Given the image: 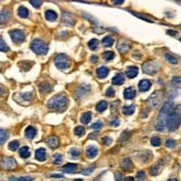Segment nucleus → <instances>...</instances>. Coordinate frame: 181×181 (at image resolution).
Listing matches in <instances>:
<instances>
[{"instance_id": "1", "label": "nucleus", "mask_w": 181, "mask_h": 181, "mask_svg": "<svg viewBox=\"0 0 181 181\" xmlns=\"http://www.w3.org/2000/svg\"><path fill=\"white\" fill-rule=\"evenodd\" d=\"M180 125V109L178 106H171L167 112L166 118V128L170 131H175L179 128Z\"/></svg>"}, {"instance_id": "2", "label": "nucleus", "mask_w": 181, "mask_h": 181, "mask_svg": "<svg viewBox=\"0 0 181 181\" xmlns=\"http://www.w3.org/2000/svg\"><path fill=\"white\" fill-rule=\"evenodd\" d=\"M173 104L170 103V102H167V103L164 104V106L162 107L161 110L159 112V117L157 119V122L155 125V128L158 131H163L166 128V118H167V112L170 110V108L171 107Z\"/></svg>"}, {"instance_id": "3", "label": "nucleus", "mask_w": 181, "mask_h": 181, "mask_svg": "<svg viewBox=\"0 0 181 181\" xmlns=\"http://www.w3.org/2000/svg\"><path fill=\"white\" fill-rule=\"evenodd\" d=\"M68 104V99L64 95H56L48 101V107L54 109H63Z\"/></svg>"}, {"instance_id": "4", "label": "nucleus", "mask_w": 181, "mask_h": 181, "mask_svg": "<svg viewBox=\"0 0 181 181\" xmlns=\"http://www.w3.org/2000/svg\"><path fill=\"white\" fill-rule=\"evenodd\" d=\"M31 49L38 55H45L48 52V45L41 39H35L31 45Z\"/></svg>"}, {"instance_id": "5", "label": "nucleus", "mask_w": 181, "mask_h": 181, "mask_svg": "<svg viewBox=\"0 0 181 181\" xmlns=\"http://www.w3.org/2000/svg\"><path fill=\"white\" fill-rule=\"evenodd\" d=\"M160 68V66L158 61L156 60H149V61L143 64L142 69L144 73L148 75H154L158 72Z\"/></svg>"}, {"instance_id": "6", "label": "nucleus", "mask_w": 181, "mask_h": 181, "mask_svg": "<svg viewBox=\"0 0 181 181\" xmlns=\"http://www.w3.org/2000/svg\"><path fill=\"white\" fill-rule=\"evenodd\" d=\"M54 64L59 69H67L71 67V59L65 55H58L54 58Z\"/></svg>"}, {"instance_id": "7", "label": "nucleus", "mask_w": 181, "mask_h": 181, "mask_svg": "<svg viewBox=\"0 0 181 181\" xmlns=\"http://www.w3.org/2000/svg\"><path fill=\"white\" fill-rule=\"evenodd\" d=\"M9 35L14 42L16 43H21V42L25 41L26 38V35L24 33L22 30L20 29H15V30H12V31L9 32Z\"/></svg>"}, {"instance_id": "8", "label": "nucleus", "mask_w": 181, "mask_h": 181, "mask_svg": "<svg viewBox=\"0 0 181 181\" xmlns=\"http://www.w3.org/2000/svg\"><path fill=\"white\" fill-rule=\"evenodd\" d=\"M162 98V92L156 91L148 99V104L151 107H157L160 103V100Z\"/></svg>"}, {"instance_id": "9", "label": "nucleus", "mask_w": 181, "mask_h": 181, "mask_svg": "<svg viewBox=\"0 0 181 181\" xmlns=\"http://www.w3.org/2000/svg\"><path fill=\"white\" fill-rule=\"evenodd\" d=\"M0 167L5 169H13L16 167V161L13 158H4L0 162Z\"/></svg>"}, {"instance_id": "10", "label": "nucleus", "mask_w": 181, "mask_h": 181, "mask_svg": "<svg viewBox=\"0 0 181 181\" xmlns=\"http://www.w3.org/2000/svg\"><path fill=\"white\" fill-rule=\"evenodd\" d=\"M62 22L67 26H72L74 24V16L68 13V12H64V13L62 14Z\"/></svg>"}, {"instance_id": "11", "label": "nucleus", "mask_w": 181, "mask_h": 181, "mask_svg": "<svg viewBox=\"0 0 181 181\" xmlns=\"http://www.w3.org/2000/svg\"><path fill=\"white\" fill-rule=\"evenodd\" d=\"M11 16V12L8 9H4L0 12V25L7 23Z\"/></svg>"}, {"instance_id": "12", "label": "nucleus", "mask_w": 181, "mask_h": 181, "mask_svg": "<svg viewBox=\"0 0 181 181\" xmlns=\"http://www.w3.org/2000/svg\"><path fill=\"white\" fill-rule=\"evenodd\" d=\"M150 87H151V82L148 79H142L138 83V89H140V91L141 92L148 91L150 88Z\"/></svg>"}, {"instance_id": "13", "label": "nucleus", "mask_w": 181, "mask_h": 181, "mask_svg": "<svg viewBox=\"0 0 181 181\" xmlns=\"http://www.w3.org/2000/svg\"><path fill=\"white\" fill-rule=\"evenodd\" d=\"M123 96H124V98H126V99H133L136 96V90L132 87H127L124 90Z\"/></svg>"}, {"instance_id": "14", "label": "nucleus", "mask_w": 181, "mask_h": 181, "mask_svg": "<svg viewBox=\"0 0 181 181\" xmlns=\"http://www.w3.org/2000/svg\"><path fill=\"white\" fill-rule=\"evenodd\" d=\"M98 155V148L95 146H89L86 148V156L89 158H94Z\"/></svg>"}, {"instance_id": "15", "label": "nucleus", "mask_w": 181, "mask_h": 181, "mask_svg": "<svg viewBox=\"0 0 181 181\" xmlns=\"http://www.w3.org/2000/svg\"><path fill=\"white\" fill-rule=\"evenodd\" d=\"M46 144H47V146L49 148H56L58 147V145H59V140H58V138L56 137L51 136L49 137H47Z\"/></svg>"}, {"instance_id": "16", "label": "nucleus", "mask_w": 181, "mask_h": 181, "mask_svg": "<svg viewBox=\"0 0 181 181\" xmlns=\"http://www.w3.org/2000/svg\"><path fill=\"white\" fill-rule=\"evenodd\" d=\"M35 158L38 161H45L46 159V151L45 148H38L35 151Z\"/></svg>"}, {"instance_id": "17", "label": "nucleus", "mask_w": 181, "mask_h": 181, "mask_svg": "<svg viewBox=\"0 0 181 181\" xmlns=\"http://www.w3.org/2000/svg\"><path fill=\"white\" fill-rule=\"evenodd\" d=\"M130 45L129 43H127L125 40H120L118 44V50L120 53H126L130 49Z\"/></svg>"}, {"instance_id": "18", "label": "nucleus", "mask_w": 181, "mask_h": 181, "mask_svg": "<svg viewBox=\"0 0 181 181\" xmlns=\"http://www.w3.org/2000/svg\"><path fill=\"white\" fill-rule=\"evenodd\" d=\"M138 74V68L137 67H130L128 68V69H127L126 71V75L128 77L130 78H134L137 76V75Z\"/></svg>"}, {"instance_id": "19", "label": "nucleus", "mask_w": 181, "mask_h": 181, "mask_svg": "<svg viewBox=\"0 0 181 181\" xmlns=\"http://www.w3.org/2000/svg\"><path fill=\"white\" fill-rule=\"evenodd\" d=\"M97 75L100 78H105L109 73H110V69H109L107 67H100L97 68Z\"/></svg>"}, {"instance_id": "20", "label": "nucleus", "mask_w": 181, "mask_h": 181, "mask_svg": "<svg viewBox=\"0 0 181 181\" xmlns=\"http://www.w3.org/2000/svg\"><path fill=\"white\" fill-rule=\"evenodd\" d=\"M124 81H125L124 76H123V74H120V73L115 75L112 78V83L114 84V85H117V86L122 85V84L124 83Z\"/></svg>"}, {"instance_id": "21", "label": "nucleus", "mask_w": 181, "mask_h": 181, "mask_svg": "<svg viewBox=\"0 0 181 181\" xmlns=\"http://www.w3.org/2000/svg\"><path fill=\"white\" fill-rule=\"evenodd\" d=\"M120 167H122V168L123 170L129 171L132 167V162L130 161V158H124L122 161V163H120Z\"/></svg>"}, {"instance_id": "22", "label": "nucleus", "mask_w": 181, "mask_h": 181, "mask_svg": "<svg viewBox=\"0 0 181 181\" xmlns=\"http://www.w3.org/2000/svg\"><path fill=\"white\" fill-rule=\"evenodd\" d=\"M25 135L27 138H29V139H32V138H34L36 135V130L34 128H33V126H27L25 131Z\"/></svg>"}, {"instance_id": "23", "label": "nucleus", "mask_w": 181, "mask_h": 181, "mask_svg": "<svg viewBox=\"0 0 181 181\" xmlns=\"http://www.w3.org/2000/svg\"><path fill=\"white\" fill-rule=\"evenodd\" d=\"M77 169V165L76 164H72V163H69V164H66L65 166L63 167V171L65 173H72L75 172V170Z\"/></svg>"}, {"instance_id": "24", "label": "nucleus", "mask_w": 181, "mask_h": 181, "mask_svg": "<svg viewBox=\"0 0 181 181\" xmlns=\"http://www.w3.org/2000/svg\"><path fill=\"white\" fill-rule=\"evenodd\" d=\"M135 112V106L134 105H129V106H124L122 107V113L126 116H130Z\"/></svg>"}, {"instance_id": "25", "label": "nucleus", "mask_w": 181, "mask_h": 181, "mask_svg": "<svg viewBox=\"0 0 181 181\" xmlns=\"http://www.w3.org/2000/svg\"><path fill=\"white\" fill-rule=\"evenodd\" d=\"M45 18L48 21L53 22V21H55L56 18H57V14L53 10H47L45 12Z\"/></svg>"}, {"instance_id": "26", "label": "nucleus", "mask_w": 181, "mask_h": 181, "mask_svg": "<svg viewBox=\"0 0 181 181\" xmlns=\"http://www.w3.org/2000/svg\"><path fill=\"white\" fill-rule=\"evenodd\" d=\"M108 107V103L106 101L104 100H101L100 101L99 103L96 105V110H97L98 112H103L107 109Z\"/></svg>"}, {"instance_id": "27", "label": "nucleus", "mask_w": 181, "mask_h": 181, "mask_svg": "<svg viewBox=\"0 0 181 181\" xmlns=\"http://www.w3.org/2000/svg\"><path fill=\"white\" fill-rule=\"evenodd\" d=\"M17 13H18V16H19L20 17H22V18H26V17L28 16V15H29L28 9L25 7H20L17 10Z\"/></svg>"}, {"instance_id": "28", "label": "nucleus", "mask_w": 181, "mask_h": 181, "mask_svg": "<svg viewBox=\"0 0 181 181\" xmlns=\"http://www.w3.org/2000/svg\"><path fill=\"white\" fill-rule=\"evenodd\" d=\"M90 120H92V114H90V112H86V113L82 114V116L81 117L82 123L87 125V124H89L90 122Z\"/></svg>"}, {"instance_id": "29", "label": "nucleus", "mask_w": 181, "mask_h": 181, "mask_svg": "<svg viewBox=\"0 0 181 181\" xmlns=\"http://www.w3.org/2000/svg\"><path fill=\"white\" fill-rule=\"evenodd\" d=\"M19 155L23 158H27L30 156V151L28 147H23L19 149Z\"/></svg>"}, {"instance_id": "30", "label": "nucleus", "mask_w": 181, "mask_h": 181, "mask_svg": "<svg viewBox=\"0 0 181 181\" xmlns=\"http://www.w3.org/2000/svg\"><path fill=\"white\" fill-rule=\"evenodd\" d=\"M8 138V132L5 129H0V145H3Z\"/></svg>"}, {"instance_id": "31", "label": "nucleus", "mask_w": 181, "mask_h": 181, "mask_svg": "<svg viewBox=\"0 0 181 181\" xmlns=\"http://www.w3.org/2000/svg\"><path fill=\"white\" fill-rule=\"evenodd\" d=\"M101 42H102V44H103V46H111L114 43V39L111 37V36H107V37H105L101 40Z\"/></svg>"}, {"instance_id": "32", "label": "nucleus", "mask_w": 181, "mask_h": 181, "mask_svg": "<svg viewBox=\"0 0 181 181\" xmlns=\"http://www.w3.org/2000/svg\"><path fill=\"white\" fill-rule=\"evenodd\" d=\"M39 88L42 93H48V92H50V90H51V86L48 83H42V84H40Z\"/></svg>"}, {"instance_id": "33", "label": "nucleus", "mask_w": 181, "mask_h": 181, "mask_svg": "<svg viewBox=\"0 0 181 181\" xmlns=\"http://www.w3.org/2000/svg\"><path fill=\"white\" fill-rule=\"evenodd\" d=\"M165 57H166V59L167 60V61L170 62V63H171V64H174V65L178 64V58H177V57H175L172 56V55H170V54L167 53L166 55H165Z\"/></svg>"}, {"instance_id": "34", "label": "nucleus", "mask_w": 181, "mask_h": 181, "mask_svg": "<svg viewBox=\"0 0 181 181\" xmlns=\"http://www.w3.org/2000/svg\"><path fill=\"white\" fill-rule=\"evenodd\" d=\"M98 45H99V41H98L97 39H96V38H93V39H92V40H90V41H89V43H88L89 47H90L92 50H96V49H97Z\"/></svg>"}, {"instance_id": "35", "label": "nucleus", "mask_w": 181, "mask_h": 181, "mask_svg": "<svg viewBox=\"0 0 181 181\" xmlns=\"http://www.w3.org/2000/svg\"><path fill=\"white\" fill-rule=\"evenodd\" d=\"M8 148L11 151H16V150H17L18 148H19V142L17 140H14V141L10 142L8 145Z\"/></svg>"}, {"instance_id": "36", "label": "nucleus", "mask_w": 181, "mask_h": 181, "mask_svg": "<svg viewBox=\"0 0 181 181\" xmlns=\"http://www.w3.org/2000/svg\"><path fill=\"white\" fill-rule=\"evenodd\" d=\"M103 57L106 61H111V60H112L114 58L115 55H114V53L112 51H106L103 54Z\"/></svg>"}, {"instance_id": "37", "label": "nucleus", "mask_w": 181, "mask_h": 181, "mask_svg": "<svg viewBox=\"0 0 181 181\" xmlns=\"http://www.w3.org/2000/svg\"><path fill=\"white\" fill-rule=\"evenodd\" d=\"M85 133V129L82 126H76L74 129V134L78 137H82Z\"/></svg>"}, {"instance_id": "38", "label": "nucleus", "mask_w": 181, "mask_h": 181, "mask_svg": "<svg viewBox=\"0 0 181 181\" xmlns=\"http://www.w3.org/2000/svg\"><path fill=\"white\" fill-rule=\"evenodd\" d=\"M150 170H151V171H150V174L153 175V176H156V175H158L160 172V170H161V167H159V163H158L157 165H155L154 167H152Z\"/></svg>"}, {"instance_id": "39", "label": "nucleus", "mask_w": 181, "mask_h": 181, "mask_svg": "<svg viewBox=\"0 0 181 181\" xmlns=\"http://www.w3.org/2000/svg\"><path fill=\"white\" fill-rule=\"evenodd\" d=\"M9 50V48H8V46L5 43V41L2 39V38H0V51H2V52H7Z\"/></svg>"}, {"instance_id": "40", "label": "nucleus", "mask_w": 181, "mask_h": 181, "mask_svg": "<svg viewBox=\"0 0 181 181\" xmlns=\"http://www.w3.org/2000/svg\"><path fill=\"white\" fill-rule=\"evenodd\" d=\"M150 143L154 147H159L160 145V138L159 137H153L150 140Z\"/></svg>"}, {"instance_id": "41", "label": "nucleus", "mask_w": 181, "mask_h": 181, "mask_svg": "<svg viewBox=\"0 0 181 181\" xmlns=\"http://www.w3.org/2000/svg\"><path fill=\"white\" fill-rule=\"evenodd\" d=\"M71 155H72V158H77L78 156H80L81 152H80V150L79 149H77V148H72L71 149V151H70Z\"/></svg>"}, {"instance_id": "42", "label": "nucleus", "mask_w": 181, "mask_h": 181, "mask_svg": "<svg viewBox=\"0 0 181 181\" xmlns=\"http://www.w3.org/2000/svg\"><path fill=\"white\" fill-rule=\"evenodd\" d=\"M63 161V155L62 154H56L54 155V160L53 163L54 164H60Z\"/></svg>"}, {"instance_id": "43", "label": "nucleus", "mask_w": 181, "mask_h": 181, "mask_svg": "<svg viewBox=\"0 0 181 181\" xmlns=\"http://www.w3.org/2000/svg\"><path fill=\"white\" fill-rule=\"evenodd\" d=\"M9 180H16V181H29V180H33V178H28V177H23V178H15L12 177L9 178Z\"/></svg>"}, {"instance_id": "44", "label": "nucleus", "mask_w": 181, "mask_h": 181, "mask_svg": "<svg viewBox=\"0 0 181 181\" xmlns=\"http://www.w3.org/2000/svg\"><path fill=\"white\" fill-rule=\"evenodd\" d=\"M30 4H31L34 8H38L40 5H42V1H41V0H30Z\"/></svg>"}, {"instance_id": "45", "label": "nucleus", "mask_w": 181, "mask_h": 181, "mask_svg": "<svg viewBox=\"0 0 181 181\" xmlns=\"http://www.w3.org/2000/svg\"><path fill=\"white\" fill-rule=\"evenodd\" d=\"M102 126H103V124H102L101 121H97V122L93 123L90 128H92L93 129H100V128H102Z\"/></svg>"}, {"instance_id": "46", "label": "nucleus", "mask_w": 181, "mask_h": 181, "mask_svg": "<svg viewBox=\"0 0 181 181\" xmlns=\"http://www.w3.org/2000/svg\"><path fill=\"white\" fill-rule=\"evenodd\" d=\"M94 170V167H89V168H83V169L82 170V173L83 175H87V176H89V175H90L93 173V171Z\"/></svg>"}, {"instance_id": "47", "label": "nucleus", "mask_w": 181, "mask_h": 181, "mask_svg": "<svg viewBox=\"0 0 181 181\" xmlns=\"http://www.w3.org/2000/svg\"><path fill=\"white\" fill-rule=\"evenodd\" d=\"M115 95V91H114V89L112 87H109L106 91V96H110V98H112V96Z\"/></svg>"}, {"instance_id": "48", "label": "nucleus", "mask_w": 181, "mask_h": 181, "mask_svg": "<svg viewBox=\"0 0 181 181\" xmlns=\"http://www.w3.org/2000/svg\"><path fill=\"white\" fill-rule=\"evenodd\" d=\"M172 83L175 86L179 87V86H180V77L179 76H174L173 79H172Z\"/></svg>"}, {"instance_id": "49", "label": "nucleus", "mask_w": 181, "mask_h": 181, "mask_svg": "<svg viewBox=\"0 0 181 181\" xmlns=\"http://www.w3.org/2000/svg\"><path fill=\"white\" fill-rule=\"evenodd\" d=\"M102 142H103V144L105 145V146H110V145L112 143V139L111 137H106L103 138V139H102Z\"/></svg>"}, {"instance_id": "50", "label": "nucleus", "mask_w": 181, "mask_h": 181, "mask_svg": "<svg viewBox=\"0 0 181 181\" xmlns=\"http://www.w3.org/2000/svg\"><path fill=\"white\" fill-rule=\"evenodd\" d=\"M145 178H146V174H145L144 171H140L137 173V178L138 180H143L145 179Z\"/></svg>"}, {"instance_id": "51", "label": "nucleus", "mask_w": 181, "mask_h": 181, "mask_svg": "<svg viewBox=\"0 0 181 181\" xmlns=\"http://www.w3.org/2000/svg\"><path fill=\"white\" fill-rule=\"evenodd\" d=\"M165 145L167 148H173V147H175V141L173 139H167L166 141Z\"/></svg>"}, {"instance_id": "52", "label": "nucleus", "mask_w": 181, "mask_h": 181, "mask_svg": "<svg viewBox=\"0 0 181 181\" xmlns=\"http://www.w3.org/2000/svg\"><path fill=\"white\" fill-rule=\"evenodd\" d=\"M110 124H111V126H118L120 125V120H119L118 118L113 119V120H111V121L110 122Z\"/></svg>"}, {"instance_id": "53", "label": "nucleus", "mask_w": 181, "mask_h": 181, "mask_svg": "<svg viewBox=\"0 0 181 181\" xmlns=\"http://www.w3.org/2000/svg\"><path fill=\"white\" fill-rule=\"evenodd\" d=\"M115 179L120 181V180H123L124 178H123V176H122V174H120V173H116V174H115Z\"/></svg>"}, {"instance_id": "54", "label": "nucleus", "mask_w": 181, "mask_h": 181, "mask_svg": "<svg viewBox=\"0 0 181 181\" xmlns=\"http://www.w3.org/2000/svg\"><path fill=\"white\" fill-rule=\"evenodd\" d=\"M98 57L97 56H93L92 57H90V61H92L93 63H97L98 62Z\"/></svg>"}, {"instance_id": "55", "label": "nucleus", "mask_w": 181, "mask_h": 181, "mask_svg": "<svg viewBox=\"0 0 181 181\" xmlns=\"http://www.w3.org/2000/svg\"><path fill=\"white\" fill-rule=\"evenodd\" d=\"M168 35H171V36H177L178 34V31H173V30H168V31L167 32Z\"/></svg>"}, {"instance_id": "56", "label": "nucleus", "mask_w": 181, "mask_h": 181, "mask_svg": "<svg viewBox=\"0 0 181 181\" xmlns=\"http://www.w3.org/2000/svg\"><path fill=\"white\" fill-rule=\"evenodd\" d=\"M124 2V0H113V3L116 5H122Z\"/></svg>"}, {"instance_id": "57", "label": "nucleus", "mask_w": 181, "mask_h": 181, "mask_svg": "<svg viewBox=\"0 0 181 181\" xmlns=\"http://www.w3.org/2000/svg\"><path fill=\"white\" fill-rule=\"evenodd\" d=\"M52 177L53 178H63V175H57V174H53V175H52Z\"/></svg>"}, {"instance_id": "58", "label": "nucleus", "mask_w": 181, "mask_h": 181, "mask_svg": "<svg viewBox=\"0 0 181 181\" xmlns=\"http://www.w3.org/2000/svg\"><path fill=\"white\" fill-rule=\"evenodd\" d=\"M3 94H4V90L1 87H0V96H2Z\"/></svg>"}, {"instance_id": "59", "label": "nucleus", "mask_w": 181, "mask_h": 181, "mask_svg": "<svg viewBox=\"0 0 181 181\" xmlns=\"http://www.w3.org/2000/svg\"><path fill=\"white\" fill-rule=\"evenodd\" d=\"M126 180H127V181H129V180H133V178H127Z\"/></svg>"}]
</instances>
